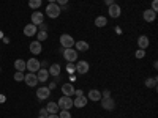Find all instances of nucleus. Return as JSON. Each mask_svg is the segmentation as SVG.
I'll return each mask as SVG.
<instances>
[{
  "mask_svg": "<svg viewBox=\"0 0 158 118\" xmlns=\"http://www.w3.org/2000/svg\"><path fill=\"white\" fill-rule=\"evenodd\" d=\"M67 71L73 76V73H76V66H74L73 63H68V65H67Z\"/></svg>",
  "mask_w": 158,
  "mask_h": 118,
  "instance_id": "obj_31",
  "label": "nucleus"
},
{
  "mask_svg": "<svg viewBox=\"0 0 158 118\" xmlns=\"http://www.w3.org/2000/svg\"><path fill=\"white\" fill-rule=\"evenodd\" d=\"M74 39H73V36L71 35H68V33H63V35H60V46L62 47H73L74 46Z\"/></svg>",
  "mask_w": 158,
  "mask_h": 118,
  "instance_id": "obj_4",
  "label": "nucleus"
},
{
  "mask_svg": "<svg viewBox=\"0 0 158 118\" xmlns=\"http://www.w3.org/2000/svg\"><path fill=\"white\" fill-rule=\"evenodd\" d=\"M149 44H150V41H149V36H146V35H141V36L138 38V47H139V49H144V50H146V49L149 47Z\"/></svg>",
  "mask_w": 158,
  "mask_h": 118,
  "instance_id": "obj_16",
  "label": "nucleus"
},
{
  "mask_svg": "<svg viewBox=\"0 0 158 118\" xmlns=\"http://www.w3.org/2000/svg\"><path fill=\"white\" fill-rule=\"evenodd\" d=\"M74 87H73V84H63L62 85V93H63V96H74Z\"/></svg>",
  "mask_w": 158,
  "mask_h": 118,
  "instance_id": "obj_13",
  "label": "nucleus"
},
{
  "mask_svg": "<svg viewBox=\"0 0 158 118\" xmlns=\"http://www.w3.org/2000/svg\"><path fill=\"white\" fill-rule=\"evenodd\" d=\"M101 98H111V91L109 90H104L101 93Z\"/></svg>",
  "mask_w": 158,
  "mask_h": 118,
  "instance_id": "obj_35",
  "label": "nucleus"
},
{
  "mask_svg": "<svg viewBox=\"0 0 158 118\" xmlns=\"http://www.w3.org/2000/svg\"><path fill=\"white\" fill-rule=\"evenodd\" d=\"M25 68L29 69V73H36L40 68H41V63H40V60H36V58L33 57V58H30V60L25 61Z\"/></svg>",
  "mask_w": 158,
  "mask_h": 118,
  "instance_id": "obj_5",
  "label": "nucleus"
},
{
  "mask_svg": "<svg viewBox=\"0 0 158 118\" xmlns=\"http://www.w3.org/2000/svg\"><path fill=\"white\" fill-rule=\"evenodd\" d=\"M29 6L32 10H38L40 6H41V0H29Z\"/></svg>",
  "mask_w": 158,
  "mask_h": 118,
  "instance_id": "obj_27",
  "label": "nucleus"
},
{
  "mask_svg": "<svg viewBox=\"0 0 158 118\" xmlns=\"http://www.w3.org/2000/svg\"><path fill=\"white\" fill-rule=\"evenodd\" d=\"M0 71H2V68H0Z\"/></svg>",
  "mask_w": 158,
  "mask_h": 118,
  "instance_id": "obj_45",
  "label": "nucleus"
},
{
  "mask_svg": "<svg viewBox=\"0 0 158 118\" xmlns=\"http://www.w3.org/2000/svg\"><path fill=\"white\" fill-rule=\"evenodd\" d=\"M74 47H76L77 52H87L90 46H89L87 41H76V43H74Z\"/></svg>",
  "mask_w": 158,
  "mask_h": 118,
  "instance_id": "obj_21",
  "label": "nucleus"
},
{
  "mask_svg": "<svg viewBox=\"0 0 158 118\" xmlns=\"http://www.w3.org/2000/svg\"><path fill=\"white\" fill-rule=\"evenodd\" d=\"M142 18H144V21H146V22H155V19H156V13L152 11V10H146V11L142 13Z\"/></svg>",
  "mask_w": 158,
  "mask_h": 118,
  "instance_id": "obj_17",
  "label": "nucleus"
},
{
  "mask_svg": "<svg viewBox=\"0 0 158 118\" xmlns=\"http://www.w3.org/2000/svg\"><path fill=\"white\" fill-rule=\"evenodd\" d=\"M3 101H5V96H3V95H0V102H3Z\"/></svg>",
  "mask_w": 158,
  "mask_h": 118,
  "instance_id": "obj_41",
  "label": "nucleus"
},
{
  "mask_svg": "<svg viewBox=\"0 0 158 118\" xmlns=\"http://www.w3.org/2000/svg\"><path fill=\"white\" fill-rule=\"evenodd\" d=\"M74 66H76V73L82 74V76H84V74H87V73H89V69H90V65H89L85 60H77Z\"/></svg>",
  "mask_w": 158,
  "mask_h": 118,
  "instance_id": "obj_6",
  "label": "nucleus"
},
{
  "mask_svg": "<svg viewBox=\"0 0 158 118\" xmlns=\"http://www.w3.org/2000/svg\"><path fill=\"white\" fill-rule=\"evenodd\" d=\"M108 14H109L112 19L120 18V14H122V8L118 6L117 3H112V5H109V6H108Z\"/></svg>",
  "mask_w": 158,
  "mask_h": 118,
  "instance_id": "obj_8",
  "label": "nucleus"
},
{
  "mask_svg": "<svg viewBox=\"0 0 158 118\" xmlns=\"http://www.w3.org/2000/svg\"><path fill=\"white\" fill-rule=\"evenodd\" d=\"M24 82L27 87H35L38 85V79H36V73H29V74H24Z\"/></svg>",
  "mask_w": 158,
  "mask_h": 118,
  "instance_id": "obj_9",
  "label": "nucleus"
},
{
  "mask_svg": "<svg viewBox=\"0 0 158 118\" xmlns=\"http://www.w3.org/2000/svg\"><path fill=\"white\" fill-rule=\"evenodd\" d=\"M135 57L136 58H144V57H146V50H144V49H138L135 52Z\"/></svg>",
  "mask_w": 158,
  "mask_h": 118,
  "instance_id": "obj_28",
  "label": "nucleus"
},
{
  "mask_svg": "<svg viewBox=\"0 0 158 118\" xmlns=\"http://www.w3.org/2000/svg\"><path fill=\"white\" fill-rule=\"evenodd\" d=\"M2 38H3V32H2V30H0V39H2Z\"/></svg>",
  "mask_w": 158,
  "mask_h": 118,
  "instance_id": "obj_43",
  "label": "nucleus"
},
{
  "mask_svg": "<svg viewBox=\"0 0 158 118\" xmlns=\"http://www.w3.org/2000/svg\"><path fill=\"white\" fill-rule=\"evenodd\" d=\"M44 39H48V32H41V30H38L36 32V41H44Z\"/></svg>",
  "mask_w": 158,
  "mask_h": 118,
  "instance_id": "obj_26",
  "label": "nucleus"
},
{
  "mask_svg": "<svg viewBox=\"0 0 158 118\" xmlns=\"http://www.w3.org/2000/svg\"><path fill=\"white\" fill-rule=\"evenodd\" d=\"M49 76H54V77H59L60 76V73H62V66L59 63H54V65H51L49 66Z\"/></svg>",
  "mask_w": 158,
  "mask_h": 118,
  "instance_id": "obj_18",
  "label": "nucleus"
},
{
  "mask_svg": "<svg viewBox=\"0 0 158 118\" xmlns=\"http://www.w3.org/2000/svg\"><path fill=\"white\" fill-rule=\"evenodd\" d=\"M15 81H16V82H21V81H24V73H21V71L15 73Z\"/></svg>",
  "mask_w": 158,
  "mask_h": 118,
  "instance_id": "obj_30",
  "label": "nucleus"
},
{
  "mask_svg": "<svg viewBox=\"0 0 158 118\" xmlns=\"http://www.w3.org/2000/svg\"><path fill=\"white\" fill-rule=\"evenodd\" d=\"M41 50H43V47H41V43H40V41H32L30 43V52L33 55L41 54Z\"/></svg>",
  "mask_w": 158,
  "mask_h": 118,
  "instance_id": "obj_20",
  "label": "nucleus"
},
{
  "mask_svg": "<svg viewBox=\"0 0 158 118\" xmlns=\"http://www.w3.org/2000/svg\"><path fill=\"white\" fill-rule=\"evenodd\" d=\"M36 32H38V27H36V25H33V24H27L24 27V35L25 36H35Z\"/></svg>",
  "mask_w": 158,
  "mask_h": 118,
  "instance_id": "obj_15",
  "label": "nucleus"
},
{
  "mask_svg": "<svg viewBox=\"0 0 158 118\" xmlns=\"http://www.w3.org/2000/svg\"><path fill=\"white\" fill-rule=\"evenodd\" d=\"M100 101H101V107L104 110H109V112L115 110V101L112 98H101Z\"/></svg>",
  "mask_w": 158,
  "mask_h": 118,
  "instance_id": "obj_7",
  "label": "nucleus"
},
{
  "mask_svg": "<svg viewBox=\"0 0 158 118\" xmlns=\"http://www.w3.org/2000/svg\"><path fill=\"white\" fill-rule=\"evenodd\" d=\"M95 25H97V27H100V29L106 27V25H108V18L106 16H97L95 18Z\"/></svg>",
  "mask_w": 158,
  "mask_h": 118,
  "instance_id": "obj_22",
  "label": "nucleus"
},
{
  "mask_svg": "<svg viewBox=\"0 0 158 118\" xmlns=\"http://www.w3.org/2000/svg\"><path fill=\"white\" fill-rule=\"evenodd\" d=\"M40 115H43V116H48V110H46V107H43L41 110H40Z\"/></svg>",
  "mask_w": 158,
  "mask_h": 118,
  "instance_id": "obj_38",
  "label": "nucleus"
},
{
  "mask_svg": "<svg viewBox=\"0 0 158 118\" xmlns=\"http://www.w3.org/2000/svg\"><path fill=\"white\" fill-rule=\"evenodd\" d=\"M87 99L89 101H94V102H97V101H100L101 99V91H98V90H90L89 91V95H87Z\"/></svg>",
  "mask_w": 158,
  "mask_h": 118,
  "instance_id": "obj_19",
  "label": "nucleus"
},
{
  "mask_svg": "<svg viewBox=\"0 0 158 118\" xmlns=\"http://www.w3.org/2000/svg\"><path fill=\"white\" fill-rule=\"evenodd\" d=\"M57 106L60 110H70L73 107V98L71 96H62L57 101Z\"/></svg>",
  "mask_w": 158,
  "mask_h": 118,
  "instance_id": "obj_3",
  "label": "nucleus"
},
{
  "mask_svg": "<svg viewBox=\"0 0 158 118\" xmlns=\"http://www.w3.org/2000/svg\"><path fill=\"white\" fill-rule=\"evenodd\" d=\"M60 13H62V10H60V6H59L57 3H48V6H46V14H48V18L57 19V18L60 16Z\"/></svg>",
  "mask_w": 158,
  "mask_h": 118,
  "instance_id": "obj_1",
  "label": "nucleus"
},
{
  "mask_svg": "<svg viewBox=\"0 0 158 118\" xmlns=\"http://www.w3.org/2000/svg\"><path fill=\"white\" fill-rule=\"evenodd\" d=\"M62 55H63V58L67 60L68 63H74V61H77V50L73 49V47L63 49V50H62Z\"/></svg>",
  "mask_w": 158,
  "mask_h": 118,
  "instance_id": "obj_2",
  "label": "nucleus"
},
{
  "mask_svg": "<svg viewBox=\"0 0 158 118\" xmlns=\"http://www.w3.org/2000/svg\"><path fill=\"white\" fill-rule=\"evenodd\" d=\"M156 82H158L156 77H149V79H146V87L147 88H155L156 87Z\"/></svg>",
  "mask_w": 158,
  "mask_h": 118,
  "instance_id": "obj_25",
  "label": "nucleus"
},
{
  "mask_svg": "<svg viewBox=\"0 0 158 118\" xmlns=\"http://www.w3.org/2000/svg\"><path fill=\"white\" fill-rule=\"evenodd\" d=\"M56 3L59 6H65V5H68V0H56Z\"/></svg>",
  "mask_w": 158,
  "mask_h": 118,
  "instance_id": "obj_33",
  "label": "nucleus"
},
{
  "mask_svg": "<svg viewBox=\"0 0 158 118\" xmlns=\"http://www.w3.org/2000/svg\"><path fill=\"white\" fill-rule=\"evenodd\" d=\"M46 110H48V113H57L60 109H59V106H57V102H48Z\"/></svg>",
  "mask_w": 158,
  "mask_h": 118,
  "instance_id": "obj_23",
  "label": "nucleus"
},
{
  "mask_svg": "<svg viewBox=\"0 0 158 118\" xmlns=\"http://www.w3.org/2000/svg\"><path fill=\"white\" fill-rule=\"evenodd\" d=\"M87 102H89V99L85 96H77V98L73 99V106L77 107V109H82V107L87 106Z\"/></svg>",
  "mask_w": 158,
  "mask_h": 118,
  "instance_id": "obj_12",
  "label": "nucleus"
},
{
  "mask_svg": "<svg viewBox=\"0 0 158 118\" xmlns=\"http://www.w3.org/2000/svg\"><path fill=\"white\" fill-rule=\"evenodd\" d=\"M48 3H56V0H48Z\"/></svg>",
  "mask_w": 158,
  "mask_h": 118,
  "instance_id": "obj_42",
  "label": "nucleus"
},
{
  "mask_svg": "<svg viewBox=\"0 0 158 118\" xmlns=\"http://www.w3.org/2000/svg\"><path fill=\"white\" fill-rule=\"evenodd\" d=\"M41 22H44V14H43V13H40V11H35L32 14V24L38 27Z\"/></svg>",
  "mask_w": 158,
  "mask_h": 118,
  "instance_id": "obj_14",
  "label": "nucleus"
},
{
  "mask_svg": "<svg viewBox=\"0 0 158 118\" xmlns=\"http://www.w3.org/2000/svg\"><path fill=\"white\" fill-rule=\"evenodd\" d=\"M48 88H49L51 91H52V90H56V88H57V82H51V84L48 85Z\"/></svg>",
  "mask_w": 158,
  "mask_h": 118,
  "instance_id": "obj_36",
  "label": "nucleus"
},
{
  "mask_svg": "<svg viewBox=\"0 0 158 118\" xmlns=\"http://www.w3.org/2000/svg\"><path fill=\"white\" fill-rule=\"evenodd\" d=\"M150 10L155 11V13L158 11V2H156V0H153V2H152V8H150Z\"/></svg>",
  "mask_w": 158,
  "mask_h": 118,
  "instance_id": "obj_34",
  "label": "nucleus"
},
{
  "mask_svg": "<svg viewBox=\"0 0 158 118\" xmlns=\"http://www.w3.org/2000/svg\"><path fill=\"white\" fill-rule=\"evenodd\" d=\"M51 96V90L48 88V87H38L36 88V98L40 99V101H44V99H48Z\"/></svg>",
  "mask_w": 158,
  "mask_h": 118,
  "instance_id": "obj_10",
  "label": "nucleus"
},
{
  "mask_svg": "<svg viewBox=\"0 0 158 118\" xmlns=\"http://www.w3.org/2000/svg\"><path fill=\"white\" fill-rule=\"evenodd\" d=\"M36 79H38V82H48V79H49V71L46 68H40L36 71Z\"/></svg>",
  "mask_w": 158,
  "mask_h": 118,
  "instance_id": "obj_11",
  "label": "nucleus"
},
{
  "mask_svg": "<svg viewBox=\"0 0 158 118\" xmlns=\"http://www.w3.org/2000/svg\"><path fill=\"white\" fill-rule=\"evenodd\" d=\"M15 68H16V71H21V73H24L25 69V61L22 60V58H18L16 61H15Z\"/></svg>",
  "mask_w": 158,
  "mask_h": 118,
  "instance_id": "obj_24",
  "label": "nucleus"
},
{
  "mask_svg": "<svg viewBox=\"0 0 158 118\" xmlns=\"http://www.w3.org/2000/svg\"><path fill=\"white\" fill-rule=\"evenodd\" d=\"M59 118H71V113H70V110H60V113H59Z\"/></svg>",
  "mask_w": 158,
  "mask_h": 118,
  "instance_id": "obj_29",
  "label": "nucleus"
},
{
  "mask_svg": "<svg viewBox=\"0 0 158 118\" xmlns=\"http://www.w3.org/2000/svg\"><path fill=\"white\" fill-rule=\"evenodd\" d=\"M74 96L77 98V96H84V91L82 90H74Z\"/></svg>",
  "mask_w": 158,
  "mask_h": 118,
  "instance_id": "obj_37",
  "label": "nucleus"
},
{
  "mask_svg": "<svg viewBox=\"0 0 158 118\" xmlns=\"http://www.w3.org/2000/svg\"><path fill=\"white\" fill-rule=\"evenodd\" d=\"M38 30H41V32H48V25H46V22H41L38 25Z\"/></svg>",
  "mask_w": 158,
  "mask_h": 118,
  "instance_id": "obj_32",
  "label": "nucleus"
},
{
  "mask_svg": "<svg viewBox=\"0 0 158 118\" xmlns=\"http://www.w3.org/2000/svg\"><path fill=\"white\" fill-rule=\"evenodd\" d=\"M38 118H46V116H43V115H40V116H38Z\"/></svg>",
  "mask_w": 158,
  "mask_h": 118,
  "instance_id": "obj_44",
  "label": "nucleus"
},
{
  "mask_svg": "<svg viewBox=\"0 0 158 118\" xmlns=\"http://www.w3.org/2000/svg\"><path fill=\"white\" fill-rule=\"evenodd\" d=\"M104 3H106V5L109 6V5H112V3H115V0H104Z\"/></svg>",
  "mask_w": 158,
  "mask_h": 118,
  "instance_id": "obj_39",
  "label": "nucleus"
},
{
  "mask_svg": "<svg viewBox=\"0 0 158 118\" xmlns=\"http://www.w3.org/2000/svg\"><path fill=\"white\" fill-rule=\"evenodd\" d=\"M46 118H59V115H57V113H49Z\"/></svg>",
  "mask_w": 158,
  "mask_h": 118,
  "instance_id": "obj_40",
  "label": "nucleus"
}]
</instances>
